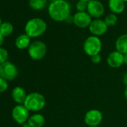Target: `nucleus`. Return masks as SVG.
Segmentation results:
<instances>
[{
	"instance_id": "f257e3e1",
	"label": "nucleus",
	"mask_w": 127,
	"mask_h": 127,
	"mask_svg": "<svg viewBox=\"0 0 127 127\" xmlns=\"http://www.w3.org/2000/svg\"><path fill=\"white\" fill-rule=\"evenodd\" d=\"M70 6L64 0L52 2L49 7V14L55 21L61 22L67 20L70 17Z\"/></svg>"
},
{
	"instance_id": "f03ea898",
	"label": "nucleus",
	"mask_w": 127,
	"mask_h": 127,
	"mask_svg": "<svg viewBox=\"0 0 127 127\" xmlns=\"http://www.w3.org/2000/svg\"><path fill=\"white\" fill-rule=\"evenodd\" d=\"M46 30V23L40 18H34L28 21L26 25V34L29 37H37L42 35Z\"/></svg>"
},
{
	"instance_id": "7ed1b4c3",
	"label": "nucleus",
	"mask_w": 127,
	"mask_h": 127,
	"mask_svg": "<svg viewBox=\"0 0 127 127\" xmlns=\"http://www.w3.org/2000/svg\"><path fill=\"white\" fill-rule=\"evenodd\" d=\"M23 105L29 111H39L44 108L46 105V99L40 93H31L27 95Z\"/></svg>"
},
{
	"instance_id": "20e7f679",
	"label": "nucleus",
	"mask_w": 127,
	"mask_h": 127,
	"mask_svg": "<svg viewBox=\"0 0 127 127\" xmlns=\"http://www.w3.org/2000/svg\"><path fill=\"white\" fill-rule=\"evenodd\" d=\"M83 49L85 52L91 57L98 55L102 49V42L96 36L88 37L84 43Z\"/></svg>"
},
{
	"instance_id": "39448f33",
	"label": "nucleus",
	"mask_w": 127,
	"mask_h": 127,
	"mask_svg": "<svg viewBox=\"0 0 127 127\" xmlns=\"http://www.w3.org/2000/svg\"><path fill=\"white\" fill-rule=\"evenodd\" d=\"M46 51L47 48L46 44L40 40H37L32 43L28 49L29 56L33 60L36 61L43 58L46 54Z\"/></svg>"
},
{
	"instance_id": "423d86ee",
	"label": "nucleus",
	"mask_w": 127,
	"mask_h": 127,
	"mask_svg": "<svg viewBox=\"0 0 127 127\" xmlns=\"http://www.w3.org/2000/svg\"><path fill=\"white\" fill-rule=\"evenodd\" d=\"M18 75V69L15 64L6 61L0 64V76L6 81H13Z\"/></svg>"
},
{
	"instance_id": "0eeeda50",
	"label": "nucleus",
	"mask_w": 127,
	"mask_h": 127,
	"mask_svg": "<svg viewBox=\"0 0 127 127\" xmlns=\"http://www.w3.org/2000/svg\"><path fill=\"white\" fill-rule=\"evenodd\" d=\"M102 113L97 109H91L86 112L84 121L86 125L91 126H98L102 121Z\"/></svg>"
},
{
	"instance_id": "6e6552de",
	"label": "nucleus",
	"mask_w": 127,
	"mask_h": 127,
	"mask_svg": "<svg viewBox=\"0 0 127 127\" xmlns=\"http://www.w3.org/2000/svg\"><path fill=\"white\" fill-rule=\"evenodd\" d=\"M12 117L18 124H23L29 118V111L24 105H17L12 110Z\"/></svg>"
},
{
	"instance_id": "1a4fd4ad",
	"label": "nucleus",
	"mask_w": 127,
	"mask_h": 127,
	"mask_svg": "<svg viewBox=\"0 0 127 127\" xmlns=\"http://www.w3.org/2000/svg\"><path fill=\"white\" fill-rule=\"evenodd\" d=\"M107 64L111 68H119L124 64V55L117 50L111 52L107 58Z\"/></svg>"
},
{
	"instance_id": "9d476101",
	"label": "nucleus",
	"mask_w": 127,
	"mask_h": 127,
	"mask_svg": "<svg viewBox=\"0 0 127 127\" xmlns=\"http://www.w3.org/2000/svg\"><path fill=\"white\" fill-rule=\"evenodd\" d=\"M88 12L91 17H100L104 14V7L102 4L97 0H91L88 2Z\"/></svg>"
},
{
	"instance_id": "9b49d317",
	"label": "nucleus",
	"mask_w": 127,
	"mask_h": 127,
	"mask_svg": "<svg viewBox=\"0 0 127 127\" xmlns=\"http://www.w3.org/2000/svg\"><path fill=\"white\" fill-rule=\"evenodd\" d=\"M74 24L82 29L88 27L91 23V17L88 13L85 12H78L73 16Z\"/></svg>"
},
{
	"instance_id": "f8f14e48",
	"label": "nucleus",
	"mask_w": 127,
	"mask_h": 127,
	"mask_svg": "<svg viewBox=\"0 0 127 127\" xmlns=\"http://www.w3.org/2000/svg\"><path fill=\"white\" fill-rule=\"evenodd\" d=\"M108 29V26L105 24V21L100 20H96L91 22L89 26L90 32L94 36H100L104 34Z\"/></svg>"
},
{
	"instance_id": "ddd939ff",
	"label": "nucleus",
	"mask_w": 127,
	"mask_h": 127,
	"mask_svg": "<svg viewBox=\"0 0 127 127\" xmlns=\"http://www.w3.org/2000/svg\"><path fill=\"white\" fill-rule=\"evenodd\" d=\"M11 95L14 101L17 102L18 105H23L27 96L26 91L23 88L19 86L13 89Z\"/></svg>"
},
{
	"instance_id": "4468645a",
	"label": "nucleus",
	"mask_w": 127,
	"mask_h": 127,
	"mask_svg": "<svg viewBox=\"0 0 127 127\" xmlns=\"http://www.w3.org/2000/svg\"><path fill=\"white\" fill-rule=\"evenodd\" d=\"M27 122L30 127H42L45 123V117L40 114H35L29 117Z\"/></svg>"
},
{
	"instance_id": "2eb2a0df",
	"label": "nucleus",
	"mask_w": 127,
	"mask_h": 127,
	"mask_svg": "<svg viewBox=\"0 0 127 127\" xmlns=\"http://www.w3.org/2000/svg\"><path fill=\"white\" fill-rule=\"evenodd\" d=\"M115 46L117 51L123 55L127 54V34L120 35L117 39Z\"/></svg>"
},
{
	"instance_id": "dca6fc26",
	"label": "nucleus",
	"mask_w": 127,
	"mask_h": 127,
	"mask_svg": "<svg viewBox=\"0 0 127 127\" xmlns=\"http://www.w3.org/2000/svg\"><path fill=\"white\" fill-rule=\"evenodd\" d=\"M108 6L114 14H120L125 9V3L123 0H109Z\"/></svg>"
},
{
	"instance_id": "f3484780",
	"label": "nucleus",
	"mask_w": 127,
	"mask_h": 127,
	"mask_svg": "<svg viewBox=\"0 0 127 127\" xmlns=\"http://www.w3.org/2000/svg\"><path fill=\"white\" fill-rule=\"evenodd\" d=\"M31 37H29L26 34H21L17 37L15 41V45L19 49H25L30 46V40Z\"/></svg>"
},
{
	"instance_id": "a211bd4d",
	"label": "nucleus",
	"mask_w": 127,
	"mask_h": 127,
	"mask_svg": "<svg viewBox=\"0 0 127 127\" xmlns=\"http://www.w3.org/2000/svg\"><path fill=\"white\" fill-rule=\"evenodd\" d=\"M14 31V27L11 23L8 22H5L2 23L0 26V33L3 37H8L12 34Z\"/></svg>"
},
{
	"instance_id": "6ab92c4d",
	"label": "nucleus",
	"mask_w": 127,
	"mask_h": 127,
	"mask_svg": "<svg viewBox=\"0 0 127 127\" xmlns=\"http://www.w3.org/2000/svg\"><path fill=\"white\" fill-rule=\"evenodd\" d=\"M46 4V0H30L29 5L34 10H41Z\"/></svg>"
},
{
	"instance_id": "aec40b11",
	"label": "nucleus",
	"mask_w": 127,
	"mask_h": 127,
	"mask_svg": "<svg viewBox=\"0 0 127 127\" xmlns=\"http://www.w3.org/2000/svg\"><path fill=\"white\" fill-rule=\"evenodd\" d=\"M117 22V18L114 14H109L105 19V23L108 26H113L116 25Z\"/></svg>"
},
{
	"instance_id": "412c9836",
	"label": "nucleus",
	"mask_w": 127,
	"mask_h": 127,
	"mask_svg": "<svg viewBox=\"0 0 127 127\" xmlns=\"http://www.w3.org/2000/svg\"><path fill=\"white\" fill-rule=\"evenodd\" d=\"M8 51L0 47V64L8 61Z\"/></svg>"
},
{
	"instance_id": "4be33fe9",
	"label": "nucleus",
	"mask_w": 127,
	"mask_h": 127,
	"mask_svg": "<svg viewBox=\"0 0 127 127\" xmlns=\"http://www.w3.org/2000/svg\"><path fill=\"white\" fill-rule=\"evenodd\" d=\"M88 8V2L84 1H79L76 4V8L79 12H85V10Z\"/></svg>"
},
{
	"instance_id": "5701e85b",
	"label": "nucleus",
	"mask_w": 127,
	"mask_h": 127,
	"mask_svg": "<svg viewBox=\"0 0 127 127\" xmlns=\"http://www.w3.org/2000/svg\"><path fill=\"white\" fill-rule=\"evenodd\" d=\"M8 81H6L5 79L0 76V94L5 92L8 89Z\"/></svg>"
},
{
	"instance_id": "b1692460",
	"label": "nucleus",
	"mask_w": 127,
	"mask_h": 127,
	"mask_svg": "<svg viewBox=\"0 0 127 127\" xmlns=\"http://www.w3.org/2000/svg\"><path fill=\"white\" fill-rule=\"evenodd\" d=\"M101 55L99 54L98 55H95L94 56H91V61L94 64H99L101 61Z\"/></svg>"
},
{
	"instance_id": "393cba45",
	"label": "nucleus",
	"mask_w": 127,
	"mask_h": 127,
	"mask_svg": "<svg viewBox=\"0 0 127 127\" xmlns=\"http://www.w3.org/2000/svg\"><path fill=\"white\" fill-rule=\"evenodd\" d=\"M123 83L126 85H127V73H126L123 75Z\"/></svg>"
},
{
	"instance_id": "a878e982",
	"label": "nucleus",
	"mask_w": 127,
	"mask_h": 127,
	"mask_svg": "<svg viewBox=\"0 0 127 127\" xmlns=\"http://www.w3.org/2000/svg\"><path fill=\"white\" fill-rule=\"evenodd\" d=\"M3 42H4V37L1 34V33H0V46L2 45Z\"/></svg>"
},
{
	"instance_id": "bb28decb",
	"label": "nucleus",
	"mask_w": 127,
	"mask_h": 127,
	"mask_svg": "<svg viewBox=\"0 0 127 127\" xmlns=\"http://www.w3.org/2000/svg\"><path fill=\"white\" fill-rule=\"evenodd\" d=\"M124 64L126 65H127V54L124 55Z\"/></svg>"
},
{
	"instance_id": "cd10ccee",
	"label": "nucleus",
	"mask_w": 127,
	"mask_h": 127,
	"mask_svg": "<svg viewBox=\"0 0 127 127\" xmlns=\"http://www.w3.org/2000/svg\"><path fill=\"white\" fill-rule=\"evenodd\" d=\"M124 96H125L126 99H127V85L126 86V88H125V91H124Z\"/></svg>"
},
{
	"instance_id": "c85d7f7f",
	"label": "nucleus",
	"mask_w": 127,
	"mask_h": 127,
	"mask_svg": "<svg viewBox=\"0 0 127 127\" xmlns=\"http://www.w3.org/2000/svg\"><path fill=\"white\" fill-rule=\"evenodd\" d=\"M79 1H84V2H90L91 0H79Z\"/></svg>"
},
{
	"instance_id": "c756f323",
	"label": "nucleus",
	"mask_w": 127,
	"mask_h": 127,
	"mask_svg": "<svg viewBox=\"0 0 127 127\" xmlns=\"http://www.w3.org/2000/svg\"><path fill=\"white\" fill-rule=\"evenodd\" d=\"M2 20H1V18H0V26H1V25H2Z\"/></svg>"
},
{
	"instance_id": "7c9ffc66",
	"label": "nucleus",
	"mask_w": 127,
	"mask_h": 127,
	"mask_svg": "<svg viewBox=\"0 0 127 127\" xmlns=\"http://www.w3.org/2000/svg\"><path fill=\"white\" fill-rule=\"evenodd\" d=\"M23 127H30V126H29V125H28V124H27V125H26V126H23Z\"/></svg>"
},
{
	"instance_id": "2f4dec72",
	"label": "nucleus",
	"mask_w": 127,
	"mask_h": 127,
	"mask_svg": "<svg viewBox=\"0 0 127 127\" xmlns=\"http://www.w3.org/2000/svg\"><path fill=\"white\" fill-rule=\"evenodd\" d=\"M51 1H52V2H55V1H58V0H51Z\"/></svg>"
},
{
	"instance_id": "473e14b6",
	"label": "nucleus",
	"mask_w": 127,
	"mask_h": 127,
	"mask_svg": "<svg viewBox=\"0 0 127 127\" xmlns=\"http://www.w3.org/2000/svg\"><path fill=\"white\" fill-rule=\"evenodd\" d=\"M123 2H127V0H123Z\"/></svg>"
},
{
	"instance_id": "72a5a7b5",
	"label": "nucleus",
	"mask_w": 127,
	"mask_h": 127,
	"mask_svg": "<svg viewBox=\"0 0 127 127\" xmlns=\"http://www.w3.org/2000/svg\"><path fill=\"white\" fill-rule=\"evenodd\" d=\"M91 127H99V126H91Z\"/></svg>"
}]
</instances>
